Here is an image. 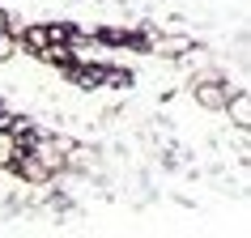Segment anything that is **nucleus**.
<instances>
[{
    "label": "nucleus",
    "mask_w": 251,
    "mask_h": 238,
    "mask_svg": "<svg viewBox=\"0 0 251 238\" xmlns=\"http://www.w3.org/2000/svg\"><path fill=\"white\" fill-rule=\"evenodd\" d=\"M226 115H234V123H247V94H234V98H226Z\"/></svg>",
    "instance_id": "obj_3"
},
{
    "label": "nucleus",
    "mask_w": 251,
    "mask_h": 238,
    "mask_svg": "<svg viewBox=\"0 0 251 238\" xmlns=\"http://www.w3.org/2000/svg\"><path fill=\"white\" fill-rule=\"evenodd\" d=\"M22 153H26L22 136H17V132H9V128H0V170H13Z\"/></svg>",
    "instance_id": "obj_2"
},
{
    "label": "nucleus",
    "mask_w": 251,
    "mask_h": 238,
    "mask_svg": "<svg viewBox=\"0 0 251 238\" xmlns=\"http://www.w3.org/2000/svg\"><path fill=\"white\" fill-rule=\"evenodd\" d=\"M13 51H17V39L13 34H0V60H9Z\"/></svg>",
    "instance_id": "obj_5"
},
{
    "label": "nucleus",
    "mask_w": 251,
    "mask_h": 238,
    "mask_svg": "<svg viewBox=\"0 0 251 238\" xmlns=\"http://www.w3.org/2000/svg\"><path fill=\"white\" fill-rule=\"evenodd\" d=\"M226 98H230V85H222V81H200L196 85V102L209 106V111H226Z\"/></svg>",
    "instance_id": "obj_1"
},
{
    "label": "nucleus",
    "mask_w": 251,
    "mask_h": 238,
    "mask_svg": "<svg viewBox=\"0 0 251 238\" xmlns=\"http://www.w3.org/2000/svg\"><path fill=\"white\" fill-rule=\"evenodd\" d=\"M187 47V39H166V43H158V51H166V55H179Z\"/></svg>",
    "instance_id": "obj_4"
}]
</instances>
